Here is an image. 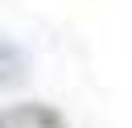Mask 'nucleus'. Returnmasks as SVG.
I'll return each instance as SVG.
<instances>
[{
  "instance_id": "nucleus-1",
  "label": "nucleus",
  "mask_w": 132,
  "mask_h": 128,
  "mask_svg": "<svg viewBox=\"0 0 132 128\" xmlns=\"http://www.w3.org/2000/svg\"><path fill=\"white\" fill-rule=\"evenodd\" d=\"M0 128H66V120L45 103H16L0 111Z\"/></svg>"
}]
</instances>
